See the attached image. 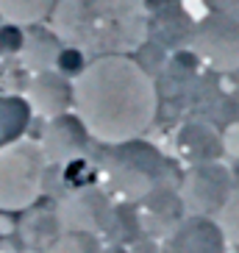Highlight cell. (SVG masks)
Masks as SVG:
<instances>
[{
    "instance_id": "22",
    "label": "cell",
    "mask_w": 239,
    "mask_h": 253,
    "mask_svg": "<svg viewBox=\"0 0 239 253\" xmlns=\"http://www.w3.org/2000/svg\"><path fill=\"white\" fill-rule=\"evenodd\" d=\"M203 6L209 8V14H234L239 17V0H203Z\"/></svg>"
},
{
    "instance_id": "1",
    "label": "cell",
    "mask_w": 239,
    "mask_h": 253,
    "mask_svg": "<svg viewBox=\"0 0 239 253\" xmlns=\"http://www.w3.org/2000/svg\"><path fill=\"white\" fill-rule=\"evenodd\" d=\"M73 106L92 139L120 145L153 126L159 112L156 81L128 53H106L73 81Z\"/></svg>"
},
{
    "instance_id": "23",
    "label": "cell",
    "mask_w": 239,
    "mask_h": 253,
    "mask_svg": "<svg viewBox=\"0 0 239 253\" xmlns=\"http://www.w3.org/2000/svg\"><path fill=\"white\" fill-rule=\"evenodd\" d=\"M128 253H161V245H156L153 239H139V242L131 245V251H128Z\"/></svg>"
},
{
    "instance_id": "26",
    "label": "cell",
    "mask_w": 239,
    "mask_h": 253,
    "mask_svg": "<svg viewBox=\"0 0 239 253\" xmlns=\"http://www.w3.org/2000/svg\"><path fill=\"white\" fill-rule=\"evenodd\" d=\"M237 253H239V251H237Z\"/></svg>"
},
{
    "instance_id": "7",
    "label": "cell",
    "mask_w": 239,
    "mask_h": 253,
    "mask_svg": "<svg viewBox=\"0 0 239 253\" xmlns=\"http://www.w3.org/2000/svg\"><path fill=\"white\" fill-rule=\"evenodd\" d=\"M114 203L109 195L97 186H78L59 201V225L61 231H78V234H103L112 225Z\"/></svg>"
},
{
    "instance_id": "12",
    "label": "cell",
    "mask_w": 239,
    "mask_h": 253,
    "mask_svg": "<svg viewBox=\"0 0 239 253\" xmlns=\"http://www.w3.org/2000/svg\"><path fill=\"white\" fill-rule=\"evenodd\" d=\"M175 145H178L181 156L187 159L189 164H209V162H217L225 153L223 134L211 123H206V120L184 123L178 136H175Z\"/></svg>"
},
{
    "instance_id": "20",
    "label": "cell",
    "mask_w": 239,
    "mask_h": 253,
    "mask_svg": "<svg viewBox=\"0 0 239 253\" xmlns=\"http://www.w3.org/2000/svg\"><path fill=\"white\" fill-rule=\"evenodd\" d=\"M220 220H217V225L223 228L225 239H231L234 245L239 248V186L234 189V195L228 198V203L223 206V211H220Z\"/></svg>"
},
{
    "instance_id": "18",
    "label": "cell",
    "mask_w": 239,
    "mask_h": 253,
    "mask_svg": "<svg viewBox=\"0 0 239 253\" xmlns=\"http://www.w3.org/2000/svg\"><path fill=\"white\" fill-rule=\"evenodd\" d=\"M134 61L150 75V78H153V81H156L159 75H161V70H164V64H167V50L161 45H156L153 39H145L142 45L136 47Z\"/></svg>"
},
{
    "instance_id": "2",
    "label": "cell",
    "mask_w": 239,
    "mask_h": 253,
    "mask_svg": "<svg viewBox=\"0 0 239 253\" xmlns=\"http://www.w3.org/2000/svg\"><path fill=\"white\" fill-rule=\"evenodd\" d=\"M148 0H56V37L100 53H125L148 39Z\"/></svg>"
},
{
    "instance_id": "9",
    "label": "cell",
    "mask_w": 239,
    "mask_h": 253,
    "mask_svg": "<svg viewBox=\"0 0 239 253\" xmlns=\"http://www.w3.org/2000/svg\"><path fill=\"white\" fill-rule=\"evenodd\" d=\"M42 153L53 164H70L75 159H83L89 148V131L83 126L78 114H59V117L47 120L45 131H42Z\"/></svg>"
},
{
    "instance_id": "3",
    "label": "cell",
    "mask_w": 239,
    "mask_h": 253,
    "mask_svg": "<svg viewBox=\"0 0 239 253\" xmlns=\"http://www.w3.org/2000/svg\"><path fill=\"white\" fill-rule=\"evenodd\" d=\"M103 167L109 172V181L125 201L148 206L161 195L178 192V167L172 159H167L153 142L128 139L120 145H109V153L103 156Z\"/></svg>"
},
{
    "instance_id": "14",
    "label": "cell",
    "mask_w": 239,
    "mask_h": 253,
    "mask_svg": "<svg viewBox=\"0 0 239 253\" xmlns=\"http://www.w3.org/2000/svg\"><path fill=\"white\" fill-rule=\"evenodd\" d=\"M56 0H0V20L8 25H37L47 20Z\"/></svg>"
},
{
    "instance_id": "16",
    "label": "cell",
    "mask_w": 239,
    "mask_h": 253,
    "mask_svg": "<svg viewBox=\"0 0 239 253\" xmlns=\"http://www.w3.org/2000/svg\"><path fill=\"white\" fill-rule=\"evenodd\" d=\"M109 231H112L120 242H125V245H134V242L142 239V223H139L136 211L131 209V203H120V206H114Z\"/></svg>"
},
{
    "instance_id": "25",
    "label": "cell",
    "mask_w": 239,
    "mask_h": 253,
    "mask_svg": "<svg viewBox=\"0 0 239 253\" xmlns=\"http://www.w3.org/2000/svg\"><path fill=\"white\" fill-rule=\"evenodd\" d=\"M237 95H239V70H237Z\"/></svg>"
},
{
    "instance_id": "11",
    "label": "cell",
    "mask_w": 239,
    "mask_h": 253,
    "mask_svg": "<svg viewBox=\"0 0 239 253\" xmlns=\"http://www.w3.org/2000/svg\"><path fill=\"white\" fill-rule=\"evenodd\" d=\"M25 100H28L31 112H37L39 117L53 120L59 114H67V109L73 106V84H70V78H64L56 70H42L31 81Z\"/></svg>"
},
{
    "instance_id": "15",
    "label": "cell",
    "mask_w": 239,
    "mask_h": 253,
    "mask_svg": "<svg viewBox=\"0 0 239 253\" xmlns=\"http://www.w3.org/2000/svg\"><path fill=\"white\" fill-rule=\"evenodd\" d=\"M61 234V225H59V217L50 214V211H42V214H31L25 217L23 223V237L28 245H42L45 242L47 248L59 239Z\"/></svg>"
},
{
    "instance_id": "24",
    "label": "cell",
    "mask_w": 239,
    "mask_h": 253,
    "mask_svg": "<svg viewBox=\"0 0 239 253\" xmlns=\"http://www.w3.org/2000/svg\"><path fill=\"white\" fill-rule=\"evenodd\" d=\"M231 175H234V186H239V162H237V170H231Z\"/></svg>"
},
{
    "instance_id": "4",
    "label": "cell",
    "mask_w": 239,
    "mask_h": 253,
    "mask_svg": "<svg viewBox=\"0 0 239 253\" xmlns=\"http://www.w3.org/2000/svg\"><path fill=\"white\" fill-rule=\"evenodd\" d=\"M47 159L34 139L0 148V211H25L45 192Z\"/></svg>"
},
{
    "instance_id": "19",
    "label": "cell",
    "mask_w": 239,
    "mask_h": 253,
    "mask_svg": "<svg viewBox=\"0 0 239 253\" xmlns=\"http://www.w3.org/2000/svg\"><path fill=\"white\" fill-rule=\"evenodd\" d=\"M86 56H83V50L81 47H75V45H70V47H61L59 50V56H56V73H61L64 78H78V75L86 70Z\"/></svg>"
},
{
    "instance_id": "13",
    "label": "cell",
    "mask_w": 239,
    "mask_h": 253,
    "mask_svg": "<svg viewBox=\"0 0 239 253\" xmlns=\"http://www.w3.org/2000/svg\"><path fill=\"white\" fill-rule=\"evenodd\" d=\"M31 117H34V112H31L25 97L17 95L0 97V148L23 139V134L31 126Z\"/></svg>"
},
{
    "instance_id": "10",
    "label": "cell",
    "mask_w": 239,
    "mask_h": 253,
    "mask_svg": "<svg viewBox=\"0 0 239 253\" xmlns=\"http://www.w3.org/2000/svg\"><path fill=\"white\" fill-rule=\"evenodd\" d=\"M195 37V20L178 0H156L148 17V39L164 50H187Z\"/></svg>"
},
{
    "instance_id": "6",
    "label": "cell",
    "mask_w": 239,
    "mask_h": 253,
    "mask_svg": "<svg viewBox=\"0 0 239 253\" xmlns=\"http://www.w3.org/2000/svg\"><path fill=\"white\" fill-rule=\"evenodd\" d=\"M195 56L209 61L211 70L237 73L239 70V17L234 14H206L195 23L192 37Z\"/></svg>"
},
{
    "instance_id": "17",
    "label": "cell",
    "mask_w": 239,
    "mask_h": 253,
    "mask_svg": "<svg viewBox=\"0 0 239 253\" xmlns=\"http://www.w3.org/2000/svg\"><path fill=\"white\" fill-rule=\"evenodd\" d=\"M47 253H103L100 237L95 234H78V231H64L59 239L47 248Z\"/></svg>"
},
{
    "instance_id": "21",
    "label": "cell",
    "mask_w": 239,
    "mask_h": 253,
    "mask_svg": "<svg viewBox=\"0 0 239 253\" xmlns=\"http://www.w3.org/2000/svg\"><path fill=\"white\" fill-rule=\"evenodd\" d=\"M25 47V34L20 25H0V56H14Z\"/></svg>"
},
{
    "instance_id": "8",
    "label": "cell",
    "mask_w": 239,
    "mask_h": 253,
    "mask_svg": "<svg viewBox=\"0 0 239 253\" xmlns=\"http://www.w3.org/2000/svg\"><path fill=\"white\" fill-rule=\"evenodd\" d=\"M225 234L211 217H181L167 231L161 253H225Z\"/></svg>"
},
{
    "instance_id": "5",
    "label": "cell",
    "mask_w": 239,
    "mask_h": 253,
    "mask_svg": "<svg viewBox=\"0 0 239 253\" xmlns=\"http://www.w3.org/2000/svg\"><path fill=\"white\" fill-rule=\"evenodd\" d=\"M234 175L231 170L220 162L209 164H192L178 184V198L184 203V211L198 217H211L214 220L228 198L234 195Z\"/></svg>"
}]
</instances>
